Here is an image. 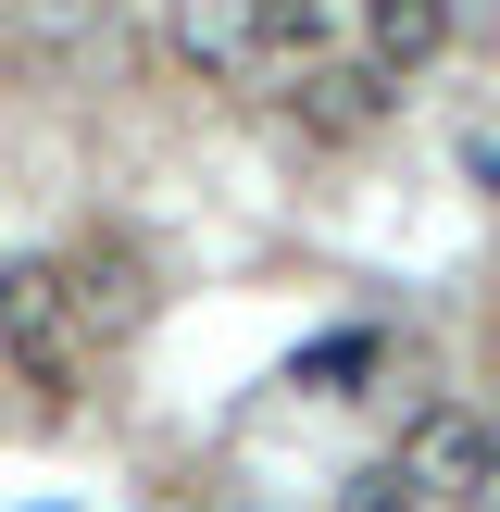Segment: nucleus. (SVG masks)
I'll use <instances>...</instances> for the list:
<instances>
[{
	"label": "nucleus",
	"mask_w": 500,
	"mask_h": 512,
	"mask_svg": "<svg viewBox=\"0 0 500 512\" xmlns=\"http://www.w3.org/2000/svg\"><path fill=\"white\" fill-rule=\"evenodd\" d=\"M0 350L25 363V388H38V400H75L88 338H75V313H63V288H50V263H0Z\"/></svg>",
	"instance_id": "obj_1"
},
{
	"label": "nucleus",
	"mask_w": 500,
	"mask_h": 512,
	"mask_svg": "<svg viewBox=\"0 0 500 512\" xmlns=\"http://www.w3.org/2000/svg\"><path fill=\"white\" fill-rule=\"evenodd\" d=\"M50 288H63V313H75V338L88 350H125L150 325V263L125 238H75L63 263H50Z\"/></svg>",
	"instance_id": "obj_2"
},
{
	"label": "nucleus",
	"mask_w": 500,
	"mask_h": 512,
	"mask_svg": "<svg viewBox=\"0 0 500 512\" xmlns=\"http://www.w3.org/2000/svg\"><path fill=\"white\" fill-rule=\"evenodd\" d=\"M388 100H400V88L363 63V50H313V63L288 75V125H300L313 150H350V138H375V125H388Z\"/></svg>",
	"instance_id": "obj_3"
},
{
	"label": "nucleus",
	"mask_w": 500,
	"mask_h": 512,
	"mask_svg": "<svg viewBox=\"0 0 500 512\" xmlns=\"http://www.w3.org/2000/svg\"><path fill=\"white\" fill-rule=\"evenodd\" d=\"M163 63L200 88H250L263 75V0H163Z\"/></svg>",
	"instance_id": "obj_4"
},
{
	"label": "nucleus",
	"mask_w": 500,
	"mask_h": 512,
	"mask_svg": "<svg viewBox=\"0 0 500 512\" xmlns=\"http://www.w3.org/2000/svg\"><path fill=\"white\" fill-rule=\"evenodd\" d=\"M388 463L413 475L425 500H475V475H488V413H475V400H425Z\"/></svg>",
	"instance_id": "obj_5"
},
{
	"label": "nucleus",
	"mask_w": 500,
	"mask_h": 512,
	"mask_svg": "<svg viewBox=\"0 0 500 512\" xmlns=\"http://www.w3.org/2000/svg\"><path fill=\"white\" fill-rule=\"evenodd\" d=\"M438 50H450V13H438V0H363V63L388 75V88L413 63H438Z\"/></svg>",
	"instance_id": "obj_6"
},
{
	"label": "nucleus",
	"mask_w": 500,
	"mask_h": 512,
	"mask_svg": "<svg viewBox=\"0 0 500 512\" xmlns=\"http://www.w3.org/2000/svg\"><path fill=\"white\" fill-rule=\"evenodd\" d=\"M0 25H13L38 63H75V50H100V25H113V0H0Z\"/></svg>",
	"instance_id": "obj_7"
},
{
	"label": "nucleus",
	"mask_w": 500,
	"mask_h": 512,
	"mask_svg": "<svg viewBox=\"0 0 500 512\" xmlns=\"http://www.w3.org/2000/svg\"><path fill=\"white\" fill-rule=\"evenodd\" d=\"M275 50L313 63V50H325V0H263V63H275Z\"/></svg>",
	"instance_id": "obj_8"
},
{
	"label": "nucleus",
	"mask_w": 500,
	"mask_h": 512,
	"mask_svg": "<svg viewBox=\"0 0 500 512\" xmlns=\"http://www.w3.org/2000/svg\"><path fill=\"white\" fill-rule=\"evenodd\" d=\"M350 512H425V488L400 463H375V475H350Z\"/></svg>",
	"instance_id": "obj_9"
},
{
	"label": "nucleus",
	"mask_w": 500,
	"mask_h": 512,
	"mask_svg": "<svg viewBox=\"0 0 500 512\" xmlns=\"http://www.w3.org/2000/svg\"><path fill=\"white\" fill-rule=\"evenodd\" d=\"M438 13H450V38H488V25H500V0H438Z\"/></svg>",
	"instance_id": "obj_10"
},
{
	"label": "nucleus",
	"mask_w": 500,
	"mask_h": 512,
	"mask_svg": "<svg viewBox=\"0 0 500 512\" xmlns=\"http://www.w3.org/2000/svg\"><path fill=\"white\" fill-rule=\"evenodd\" d=\"M475 512H500V413H488V475H475Z\"/></svg>",
	"instance_id": "obj_11"
}]
</instances>
